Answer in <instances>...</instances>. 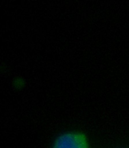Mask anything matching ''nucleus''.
Instances as JSON below:
<instances>
[{
  "label": "nucleus",
  "mask_w": 129,
  "mask_h": 148,
  "mask_svg": "<svg viewBox=\"0 0 129 148\" xmlns=\"http://www.w3.org/2000/svg\"><path fill=\"white\" fill-rule=\"evenodd\" d=\"M51 148H91L88 137L84 133L70 130L58 136Z\"/></svg>",
  "instance_id": "f257e3e1"
}]
</instances>
